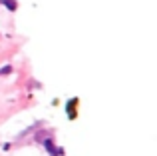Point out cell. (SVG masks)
I'll return each instance as SVG.
<instances>
[{
    "mask_svg": "<svg viewBox=\"0 0 157 156\" xmlns=\"http://www.w3.org/2000/svg\"><path fill=\"white\" fill-rule=\"evenodd\" d=\"M4 4H6L10 10H14V8H16V2H12V0H4Z\"/></svg>",
    "mask_w": 157,
    "mask_h": 156,
    "instance_id": "obj_1",
    "label": "cell"
}]
</instances>
